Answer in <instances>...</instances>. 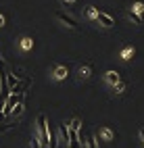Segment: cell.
Returning a JSON list of instances; mask_svg holds the SVG:
<instances>
[{
	"label": "cell",
	"instance_id": "obj_1",
	"mask_svg": "<svg viewBox=\"0 0 144 148\" xmlns=\"http://www.w3.org/2000/svg\"><path fill=\"white\" fill-rule=\"evenodd\" d=\"M36 127H38V136H40V142L44 148L50 146V136H48V119H46V115L40 113L38 115V119H36Z\"/></svg>",
	"mask_w": 144,
	"mask_h": 148
},
{
	"label": "cell",
	"instance_id": "obj_2",
	"mask_svg": "<svg viewBox=\"0 0 144 148\" xmlns=\"http://www.w3.org/2000/svg\"><path fill=\"white\" fill-rule=\"evenodd\" d=\"M56 19L63 23V25H67V27H71V29H75V32H80V23L75 21L73 17H69V15H65V13H61V11H56Z\"/></svg>",
	"mask_w": 144,
	"mask_h": 148
},
{
	"label": "cell",
	"instance_id": "obj_3",
	"mask_svg": "<svg viewBox=\"0 0 144 148\" xmlns=\"http://www.w3.org/2000/svg\"><path fill=\"white\" fill-rule=\"evenodd\" d=\"M96 21H98L100 25H104V27H113V25H115L113 17L107 15V13H102V11H98V15H96Z\"/></svg>",
	"mask_w": 144,
	"mask_h": 148
},
{
	"label": "cell",
	"instance_id": "obj_4",
	"mask_svg": "<svg viewBox=\"0 0 144 148\" xmlns=\"http://www.w3.org/2000/svg\"><path fill=\"white\" fill-rule=\"evenodd\" d=\"M113 130H109V127H102L100 130V136H98V142H111L113 140Z\"/></svg>",
	"mask_w": 144,
	"mask_h": 148
},
{
	"label": "cell",
	"instance_id": "obj_5",
	"mask_svg": "<svg viewBox=\"0 0 144 148\" xmlns=\"http://www.w3.org/2000/svg\"><path fill=\"white\" fill-rule=\"evenodd\" d=\"M104 79H107L111 86H115V84H117V82L121 79V75H119L117 71H107V73H104Z\"/></svg>",
	"mask_w": 144,
	"mask_h": 148
},
{
	"label": "cell",
	"instance_id": "obj_6",
	"mask_svg": "<svg viewBox=\"0 0 144 148\" xmlns=\"http://www.w3.org/2000/svg\"><path fill=\"white\" fill-rule=\"evenodd\" d=\"M90 73H92V65H82V67H80V71H77L80 79H88Z\"/></svg>",
	"mask_w": 144,
	"mask_h": 148
},
{
	"label": "cell",
	"instance_id": "obj_7",
	"mask_svg": "<svg viewBox=\"0 0 144 148\" xmlns=\"http://www.w3.org/2000/svg\"><path fill=\"white\" fill-rule=\"evenodd\" d=\"M67 73H69V71H67V67H56L54 69V79H65Z\"/></svg>",
	"mask_w": 144,
	"mask_h": 148
},
{
	"label": "cell",
	"instance_id": "obj_8",
	"mask_svg": "<svg viewBox=\"0 0 144 148\" xmlns=\"http://www.w3.org/2000/svg\"><path fill=\"white\" fill-rule=\"evenodd\" d=\"M59 134H61V140L63 142H69V130H67V123L59 125Z\"/></svg>",
	"mask_w": 144,
	"mask_h": 148
},
{
	"label": "cell",
	"instance_id": "obj_9",
	"mask_svg": "<svg viewBox=\"0 0 144 148\" xmlns=\"http://www.w3.org/2000/svg\"><path fill=\"white\" fill-rule=\"evenodd\" d=\"M130 19H132V21L136 23V25H144V17H142V15H138L136 11H130Z\"/></svg>",
	"mask_w": 144,
	"mask_h": 148
},
{
	"label": "cell",
	"instance_id": "obj_10",
	"mask_svg": "<svg viewBox=\"0 0 144 148\" xmlns=\"http://www.w3.org/2000/svg\"><path fill=\"white\" fill-rule=\"evenodd\" d=\"M134 52H136V50H134L132 46H128V48H123V52H121V58H123V61H130V58L134 56Z\"/></svg>",
	"mask_w": 144,
	"mask_h": 148
},
{
	"label": "cell",
	"instance_id": "obj_11",
	"mask_svg": "<svg viewBox=\"0 0 144 148\" xmlns=\"http://www.w3.org/2000/svg\"><path fill=\"white\" fill-rule=\"evenodd\" d=\"M21 48H23V50H32V48H34L32 38H21Z\"/></svg>",
	"mask_w": 144,
	"mask_h": 148
},
{
	"label": "cell",
	"instance_id": "obj_12",
	"mask_svg": "<svg viewBox=\"0 0 144 148\" xmlns=\"http://www.w3.org/2000/svg\"><path fill=\"white\" fill-rule=\"evenodd\" d=\"M115 92H117V94H123V92H125V82H123V79H119L117 84H115Z\"/></svg>",
	"mask_w": 144,
	"mask_h": 148
},
{
	"label": "cell",
	"instance_id": "obj_13",
	"mask_svg": "<svg viewBox=\"0 0 144 148\" xmlns=\"http://www.w3.org/2000/svg\"><path fill=\"white\" fill-rule=\"evenodd\" d=\"M132 11H136L138 15H142V17H144V4H142V2H136V4L132 6Z\"/></svg>",
	"mask_w": 144,
	"mask_h": 148
},
{
	"label": "cell",
	"instance_id": "obj_14",
	"mask_svg": "<svg viewBox=\"0 0 144 148\" xmlns=\"http://www.w3.org/2000/svg\"><path fill=\"white\" fill-rule=\"evenodd\" d=\"M98 146V140H94V138H88L86 140V148H96Z\"/></svg>",
	"mask_w": 144,
	"mask_h": 148
},
{
	"label": "cell",
	"instance_id": "obj_15",
	"mask_svg": "<svg viewBox=\"0 0 144 148\" xmlns=\"http://www.w3.org/2000/svg\"><path fill=\"white\" fill-rule=\"evenodd\" d=\"M80 125H82L80 119H71V121H69V127H71V130H80Z\"/></svg>",
	"mask_w": 144,
	"mask_h": 148
},
{
	"label": "cell",
	"instance_id": "obj_16",
	"mask_svg": "<svg viewBox=\"0 0 144 148\" xmlns=\"http://www.w3.org/2000/svg\"><path fill=\"white\" fill-rule=\"evenodd\" d=\"M32 148H44L42 142H40V138H34V140H32Z\"/></svg>",
	"mask_w": 144,
	"mask_h": 148
},
{
	"label": "cell",
	"instance_id": "obj_17",
	"mask_svg": "<svg viewBox=\"0 0 144 148\" xmlns=\"http://www.w3.org/2000/svg\"><path fill=\"white\" fill-rule=\"evenodd\" d=\"M96 15H98V11H96L94 6H90V8H88V17H90V19H96Z\"/></svg>",
	"mask_w": 144,
	"mask_h": 148
},
{
	"label": "cell",
	"instance_id": "obj_18",
	"mask_svg": "<svg viewBox=\"0 0 144 148\" xmlns=\"http://www.w3.org/2000/svg\"><path fill=\"white\" fill-rule=\"evenodd\" d=\"M0 27H4V17L0 15Z\"/></svg>",
	"mask_w": 144,
	"mask_h": 148
},
{
	"label": "cell",
	"instance_id": "obj_19",
	"mask_svg": "<svg viewBox=\"0 0 144 148\" xmlns=\"http://www.w3.org/2000/svg\"><path fill=\"white\" fill-rule=\"evenodd\" d=\"M140 140L144 142V130H140Z\"/></svg>",
	"mask_w": 144,
	"mask_h": 148
},
{
	"label": "cell",
	"instance_id": "obj_20",
	"mask_svg": "<svg viewBox=\"0 0 144 148\" xmlns=\"http://www.w3.org/2000/svg\"><path fill=\"white\" fill-rule=\"evenodd\" d=\"M63 2H75V0H63Z\"/></svg>",
	"mask_w": 144,
	"mask_h": 148
}]
</instances>
